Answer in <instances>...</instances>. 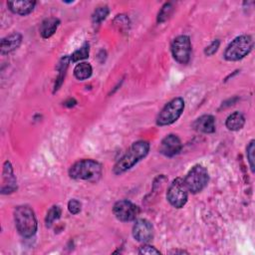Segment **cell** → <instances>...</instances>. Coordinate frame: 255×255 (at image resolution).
<instances>
[{
  "label": "cell",
  "instance_id": "obj_4",
  "mask_svg": "<svg viewBox=\"0 0 255 255\" xmlns=\"http://www.w3.org/2000/svg\"><path fill=\"white\" fill-rule=\"evenodd\" d=\"M253 48V39L250 35L236 37L225 49L224 58L227 61H238L250 53Z\"/></svg>",
  "mask_w": 255,
  "mask_h": 255
},
{
  "label": "cell",
  "instance_id": "obj_7",
  "mask_svg": "<svg viewBox=\"0 0 255 255\" xmlns=\"http://www.w3.org/2000/svg\"><path fill=\"white\" fill-rule=\"evenodd\" d=\"M166 197L169 203L176 208H181L186 203L187 188L181 178L177 177L171 182L168 187Z\"/></svg>",
  "mask_w": 255,
  "mask_h": 255
},
{
  "label": "cell",
  "instance_id": "obj_1",
  "mask_svg": "<svg viewBox=\"0 0 255 255\" xmlns=\"http://www.w3.org/2000/svg\"><path fill=\"white\" fill-rule=\"evenodd\" d=\"M149 150V143L145 140H138L133 142L128 151L117 161L114 166L116 174L123 173L131 168L137 161L143 158Z\"/></svg>",
  "mask_w": 255,
  "mask_h": 255
},
{
  "label": "cell",
  "instance_id": "obj_24",
  "mask_svg": "<svg viewBox=\"0 0 255 255\" xmlns=\"http://www.w3.org/2000/svg\"><path fill=\"white\" fill-rule=\"evenodd\" d=\"M172 11V6L170 3H165L163 5V7L161 8V10L158 12V15H157V22L161 23V22H164L165 20H167V18L169 17L170 13Z\"/></svg>",
  "mask_w": 255,
  "mask_h": 255
},
{
  "label": "cell",
  "instance_id": "obj_8",
  "mask_svg": "<svg viewBox=\"0 0 255 255\" xmlns=\"http://www.w3.org/2000/svg\"><path fill=\"white\" fill-rule=\"evenodd\" d=\"M171 53L173 58L180 64H186L190 59L191 43L188 36L176 37L171 43Z\"/></svg>",
  "mask_w": 255,
  "mask_h": 255
},
{
  "label": "cell",
  "instance_id": "obj_10",
  "mask_svg": "<svg viewBox=\"0 0 255 255\" xmlns=\"http://www.w3.org/2000/svg\"><path fill=\"white\" fill-rule=\"evenodd\" d=\"M132 235L137 241L146 243L153 238V227L146 219H138L132 227Z\"/></svg>",
  "mask_w": 255,
  "mask_h": 255
},
{
  "label": "cell",
  "instance_id": "obj_3",
  "mask_svg": "<svg viewBox=\"0 0 255 255\" xmlns=\"http://www.w3.org/2000/svg\"><path fill=\"white\" fill-rule=\"evenodd\" d=\"M15 225L23 237H31L37 231V219L34 211L28 205H20L14 211Z\"/></svg>",
  "mask_w": 255,
  "mask_h": 255
},
{
  "label": "cell",
  "instance_id": "obj_20",
  "mask_svg": "<svg viewBox=\"0 0 255 255\" xmlns=\"http://www.w3.org/2000/svg\"><path fill=\"white\" fill-rule=\"evenodd\" d=\"M60 216H61V208L59 206H57V205L52 206L50 208V210L48 211L46 219H45L46 225L48 227H50L55 220H58L60 218Z\"/></svg>",
  "mask_w": 255,
  "mask_h": 255
},
{
  "label": "cell",
  "instance_id": "obj_23",
  "mask_svg": "<svg viewBox=\"0 0 255 255\" xmlns=\"http://www.w3.org/2000/svg\"><path fill=\"white\" fill-rule=\"evenodd\" d=\"M254 152H255V141L251 140L249 142V144L247 145L246 154H247V159H248V162H249L252 172H254V159H255Z\"/></svg>",
  "mask_w": 255,
  "mask_h": 255
},
{
  "label": "cell",
  "instance_id": "obj_5",
  "mask_svg": "<svg viewBox=\"0 0 255 255\" xmlns=\"http://www.w3.org/2000/svg\"><path fill=\"white\" fill-rule=\"evenodd\" d=\"M208 179L209 176L207 169L201 164H196L188 171L185 178L183 179V182L188 191L197 193L207 185Z\"/></svg>",
  "mask_w": 255,
  "mask_h": 255
},
{
  "label": "cell",
  "instance_id": "obj_25",
  "mask_svg": "<svg viewBox=\"0 0 255 255\" xmlns=\"http://www.w3.org/2000/svg\"><path fill=\"white\" fill-rule=\"evenodd\" d=\"M68 209L72 214H77L81 211V203L76 199H71L68 203Z\"/></svg>",
  "mask_w": 255,
  "mask_h": 255
},
{
  "label": "cell",
  "instance_id": "obj_16",
  "mask_svg": "<svg viewBox=\"0 0 255 255\" xmlns=\"http://www.w3.org/2000/svg\"><path fill=\"white\" fill-rule=\"evenodd\" d=\"M60 21L57 18H48L43 21L40 27V33L43 38H50L57 30Z\"/></svg>",
  "mask_w": 255,
  "mask_h": 255
},
{
  "label": "cell",
  "instance_id": "obj_13",
  "mask_svg": "<svg viewBox=\"0 0 255 255\" xmlns=\"http://www.w3.org/2000/svg\"><path fill=\"white\" fill-rule=\"evenodd\" d=\"M7 5L13 13L24 16L33 11L36 5V2L28 1V0H15V1H9Z\"/></svg>",
  "mask_w": 255,
  "mask_h": 255
},
{
  "label": "cell",
  "instance_id": "obj_21",
  "mask_svg": "<svg viewBox=\"0 0 255 255\" xmlns=\"http://www.w3.org/2000/svg\"><path fill=\"white\" fill-rule=\"evenodd\" d=\"M70 57H65L62 59L61 63H60V72H59V76H58V79H57V82L55 84V90H58L59 87L61 86V84L63 83V80H64V77H65V74H66V70H67V67H68V64H69V61H70Z\"/></svg>",
  "mask_w": 255,
  "mask_h": 255
},
{
  "label": "cell",
  "instance_id": "obj_11",
  "mask_svg": "<svg viewBox=\"0 0 255 255\" xmlns=\"http://www.w3.org/2000/svg\"><path fill=\"white\" fill-rule=\"evenodd\" d=\"M181 149V141L175 134L166 135L160 142L159 151L165 156H173Z\"/></svg>",
  "mask_w": 255,
  "mask_h": 255
},
{
  "label": "cell",
  "instance_id": "obj_2",
  "mask_svg": "<svg viewBox=\"0 0 255 255\" xmlns=\"http://www.w3.org/2000/svg\"><path fill=\"white\" fill-rule=\"evenodd\" d=\"M69 175L74 179L97 182L102 176V165L93 159H82L70 167Z\"/></svg>",
  "mask_w": 255,
  "mask_h": 255
},
{
  "label": "cell",
  "instance_id": "obj_26",
  "mask_svg": "<svg viewBox=\"0 0 255 255\" xmlns=\"http://www.w3.org/2000/svg\"><path fill=\"white\" fill-rule=\"evenodd\" d=\"M219 44H220L219 40H215V41H213V42H212L208 47H206V48H205V50H204L205 55H207V56H211V55H213V54L217 51V49H218V47H219Z\"/></svg>",
  "mask_w": 255,
  "mask_h": 255
},
{
  "label": "cell",
  "instance_id": "obj_18",
  "mask_svg": "<svg viewBox=\"0 0 255 255\" xmlns=\"http://www.w3.org/2000/svg\"><path fill=\"white\" fill-rule=\"evenodd\" d=\"M93 72L92 66L89 63L83 62L78 64L74 69V75L78 80H86L91 77Z\"/></svg>",
  "mask_w": 255,
  "mask_h": 255
},
{
  "label": "cell",
  "instance_id": "obj_22",
  "mask_svg": "<svg viewBox=\"0 0 255 255\" xmlns=\"http://www.w3.org/2000/svg\"><path fill=\"white\" fill-rule=\"evenodd\" d=\"M109 15V8L107 6H102V7H98L92 16L93 22L98 24L101 23L103 20L106 19V17Z\"/></svg>",
  "mask_w": 255,
  "mask_h": 255
},
{
  "label": "cell",
  "instance_id": "obj_14",
  "mask_svg": "<svg viewBox=\"0 0 255 255\" xmlns=\"http://www.w3.org/2000/svg\"><path fill=\"white\" fill-rule=\"evenodd\" d=\"M22 42V36L19 33H13L3 38L0 43L1 54H8L16 50Z\"/></svg>",
  "mask_w": 255,
  "mask_h": 255
},
{
  "label": "cell",
  "instance_id": "obj_15",
  "mask_svg": "<svg viewBox=\"0 0 255 255\" xmlns=\"http://www.w3.org/2000/svg\"><path fill=\"white\" fill-rule=\"evenodd\" d=\"M193 128L204 133H211L215 130V120L210 115H204L193 123Z\"/></svg>",
  "mask_w": 255,
  "mask_h": 255
},
{
  "label": "cell",
  "instance_id": "obj_17",
  "mask_svg": "<svg viewBox=\"0 0 255 255\" xmlns=\"http://www.w3.org/2000/svg\"><path fill=\"white\" fill-rule=\"evenodd\" d=\"M245 124L244 116L239 112H234L226 119L225 126L230 130H239L243 128Z\"/></svg>",
  "mask_w": 255,
  "mask_h": 255
},
{
  "label": "cell",
  "instance_id": "obj_6",
  "mask_svg": "<svg viewBox=\"0 0 255 255\" xmlns=\"http://www.w3.org/2000/svg\"><path fill=\"white\" fill-rule=\"evenodd\" d=\"M184 110V101L182 98H175L167 103L156 118L158 126L171 125L178 120Z\"/></svg>",
  "mask_w": 255,
  "mask_h": 255
},
{
  "label": "cell",
  "instance_id": "obj_27",
  "mask_svg": "<svg viewBox=\"0 0 255 255\" xmlns=\"http://www.w3.org/2000/svg\"><path fill=\"white\" fill-rule=\"evenodd\" d=\"M138 253L139 254H159L160 252L157 249H155L153 246L143 245V246L139 247Z\"/></svg>",
  "mask_w": 255,
  "mask_h": 255
},
{
  "label": "cell",
  "instance_id": "obj_28",
  "mask_svg": "<svg viewBox=\"0 0 255 255\" xmlns=\"http://www.w3.org/2000/svg\"><path fill=\"white\" fill-rule=\"evenodd\" d=\"M170 253H185V251H170Z\"/></svg>",
  "mask_w": 255,
  "mask_h": 255
},
{
  "label": "cell",
  "instance_id": "obj_9",
  "mask_svg": "<svg viewBox=\"0 0 255 255\" xmlns=\"http://www.w3.org/2000/svg\"><path fill=\"white\" fill-rule=\"evenodd\" d=\"M115 216L121 221H131L138 214V207L128 200H120L116 202L113 208Z\"/></svg>",
  "mask_w": 255,
  "mask_h": 255
},
{
  "label": "cell",
  "instance_id": "obj_19",
  "mask_svg": "<svg viewBox=\"0 0 255 255\" xmlns=\"http://www.w3.org/2000/svg\"><path fill=\"white\" fill-rule=\"evenodd\" d=\"M88 56H89V44L85 43L80 49L76 50L72 54L70 59H71L72 62H78V61H81V60H84V59L88 58Z\"/></svg>",
  "mask_w": 255,
  "mask_h": 255
},
{
  "label": "cell",
  "instance_id": "obj_12",
  "mask_svg": "<svg viewBox=\"0 0 255 255\" xmlns=\"http://www.w3.org/2000/svg\"><path fill=\"white\" fill-rule=\"evenodd\" d=\"M16 188V178L13 173V168L11 166V163L9 161H6L3 168V185L1 191L2 193H10L13 192Z\"/></svg>",
  "mask_w": 255,
  "mask_h": 255
}]
</instances>
